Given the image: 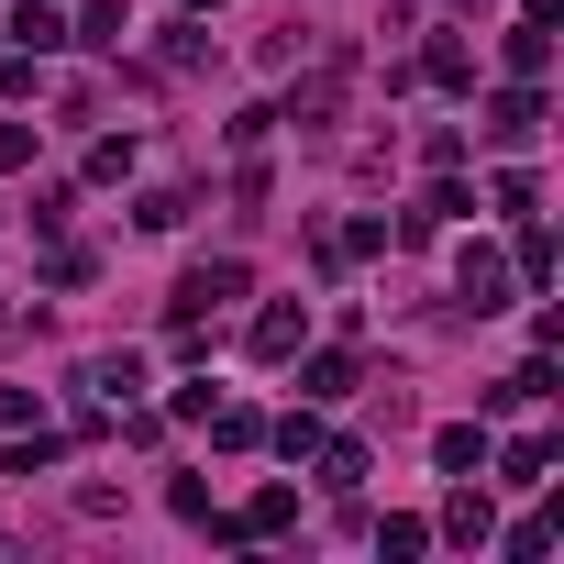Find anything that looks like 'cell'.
<instances>
[{"label": "cell", "mask_w": 564, "mask_h": 564, "mask_svg": "<svg viewBox=\"0 0 564 564\" xmlns=\"http://www.w3.org/2000/svg\"><path fill=\"white\" fill-rule=\"evenodd\" d=\"M221 300H243V265L221 254V265H188V289H177V322H199V311H221Z\"/></svg>", "instance_id": "obj_1"}, {"label": "cell", "mask_w": 564, "mask_h": 564, "mask_svg": "<svg viewBox=\"0 0 564 564\" xmlns=\"http://www.w3.org/2000/svg\"><path fill=\"white\" fill-rule=\"evenodd\" d=\"M476 454H487V443H476L465 421H454V432H432V465H443V476H476Z\"/></svg>", "instance_id": "obj_4"}, {"label": "cell", "mask_w": 564, "mask_h": 564, "mask_svg": "<svg viewBox=\"0 0 564 564\" xmlns=\"http://www.w3.org/2000/svg\"><path fill=\"white\" fill-rule=\"evenodd\" d=\"M531 122H542V100H531V89H509V100L487 111V133H498V144H531Z\"/></svg>", "instance_id": "obj_3"}, {"label": "cell", "mask_w": 564, "mask_h": 564, "mask_svg": "<svg viewBox=\"0 0 564 564\" xmlns=\"http://www.w3.org/2000/svg\"><path fill=\"white\" fill-rule=\"evenodd\" d=\"M443 531H454V542H487V498H476V487H454V509H443Z\"/></svg>", "instance_id": "obj_7"}, {"label": "cell", "mask_w": 564, "mask_h": 564, "mask_svg": "<svg viewBox=\"0 0 564 564\" xmlns=\"http://www.w3.org/2000/svg\"><path fill=\"white\" fill-rule=\"evenodd\" d=\"M122 34H133V12H111V0H100V12H89V23H78V45H100V56H111V45H122Z\"/></svg>", "instance_id": "obj_8"}, {"label": "cell", "mask_w": 564, "mask_h": 564, "mask_svg": "<svg viewBox=\"0 0 564 564\" xmlns=\"http://www.w3.org/2000/svg\"><path fill=\"white\" fill-rule=\"evenodd\" d=\"M188 12H221V0H188Z\"/></svg>", "instance_id": "obj_10"}, {"label": "cell", "mask_w": 564, "mask_h": 564, "mask_svg": "<svg viewBox=\"0 0 564 564\" xmlns=\"http://www.w3.org/2000/svg\"><path fill=\"white\" fill-rule=\"evenodd\" d=\"M89 388H100V399H133V388H144V366H133V355H100V366H89Z\"/></svg>", "instance_id": "obj_6"}, {"label": "cell", "mask_w": 564, "mask_h": 564, "mask_svg": "<svg viewBox=\"0 0 564 564\" xmlns=\"http://www.w3.org/2000/svg\"><path fill=\"white\" fill-rule=\"evenodd\" d=\"M133 221H144V232H177V221H188V199H177V188H144V210H133Z\"/></svg>", "instance_id": "obj_9"}, {"label": "cell", "mask_w": 564, "mask_h": 564, "mask_svg": "<svg viewBox=\"0 0 564 564\" xmlns=\"http://www.w3.org/2000/svg\"><path fill=\"white\" fill-rule=\"evenodd\" d=\"M465 300H476V311H509V276H498L487 254H465Z\"/></svg>", "instance_id": "obj_5"}, {"label": "cell", "mask_w": 564, "mask_h": 564, "mask_svg": "<svg viewBox=\"0 0 564 564\" xmlns=\"http://www.w3.org/2000/svg\"><path fill=\"white\" fill-rule=\"evenodd\" d=\"M300 333H311V311H289V300H276V311L254 322V355H300Z\"/></svg>", "instance_id": "obj_2"}]
</instances>
